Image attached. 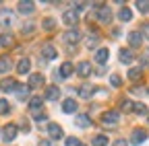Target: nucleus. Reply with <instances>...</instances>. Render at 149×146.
I'll return each mask as SVG.
<instances>
[{"label":"nucleus","mask_w":149,"mask_h":146,"mask_svg":"<svg viewBox=\"0 0 149 146\" xmlns=\"http://www.w3.org/2000/svg\"><path fill=\"white\" fill-rule=\"evenodd\" d=\"M17 10L21 12V14H25V16H29V14H33V12H35V2L23 0V2H19V4H17Z\"/></svg>","instance_id":"3"},{"label":"nucleus","mask_w":149,"mask_h":146,"mask_svg":"<svg viewBox=\"0 0 149 146\" xmlns=\"http://www.w3.org/2000/svg\"><path fill=\"white\" fill-rule=\"evenodd\" d=\"M48 134H50V138H52V140H60V138L64 136L62 127H60L58 123H48Z\"/></svg>","instance_id":"10"},{"label":"nucleus","mask_w":149,"mask_h":146,"mask_svg":"<svg viewBox=\"0 0 149 146\" xmlns=\"http://www.w3.org/2000/svg\"><path fill=\"white\" fill-rule=\"evenodd\" d=\"M97 8H100V10H97V21L108 25V23L112 21V12H110V8H108V6H104V4H100Z\"/></svg>","instance_id":"9"},{"label":"nucleus","mask_w":149,"mask_h":146,"mask_svg":"<svg viewBox=\"0 0 149 146\" xmlns=\"http://www.w3.org/2000/svg\"><path fill=\"white\" fill-rule=\"evenodd\" d=\"M128 43H130V49H133V47H141V43H143V37H141L139 29L128 33Z\"/></svg>","instance_id":"13"},{"label":"nucleus","mask_w":149,"mask_h":146,"mask_svg":"<svg viewBox=\"0 0 149 146\" xmlns=\"http://www.w3.org/2000/svg\"><path fill=\"white\" fill-rule=\"evenodd\" d=\"M145 140H147V132L145 130H141V127H139V130H133V134H130V144H133V146H139Z\"/></svg>","instance_id":"5"},{"label":"nucleus","mask_w":149,"mask_h":146,"mask_svg":"<svg viewBox=\"0 0 149 146\" xmlns=\"http://www.w3.org/2000/svg\"><path fill=\"white\" fill-rule=\"evenodd\" d=\"M93 95H95V86H91V84H81L79 86V97L81 99H91Z\"/></svg>","instance_id":"12"},{"label":"nucleus","mask_w":149,"mask_h":146,"mask_svg":"<svg viewBox=\"0 0 149 146\" xmlns=\"http://www.w3.org/2000/svg\"><path fill=\"white\" fill-rule=\"evenodd\" d=\"M44 84V76L42 74H31V78H29V88H37V86H42Z\"/></svg>","instance_id":"24"},{"label":"nucleus","mask_w":149,"mask_h":146,"mask_svg":"<svg viewBox=\"0 0 149 146\" xmlns=\"http://www.w3.org/2000/svg\"><path fill=\"white\" fill-rule=\"evenodd\" d=\"M29 86L27 84H17V88H15V95H17V99L19 101H27L29 99Z\"/></svg>","instance_id":"14"},{"label":"nucleus","mask_w":149,"mask_h":146,"mask_svg":"<svg viewBox=\"0 0 149 146\" xmlns=\"http://www.w3.org/2000/svg\"><path fill=\"white\" fill-rule=\"evenodd\" d=\"M58 74H60V78H68V76H72V64H70V62H64V64H60V70H58Z\"/></svg>","instance_id":"22"},{"label":"nucleus","mask_w":149,"mask_h":146,"mask_svg":"<svg viewBox=\"0 0 149 146\" xmlns=\"http://www.w3.org/2000/svg\"><path fill=\"white\" fill-rule=\"evenodd\" d=\"M10 23H13V14H10V10H0V27L6 29V27H10Z\"/></svg>","instance_id":"18"},{"label":"nucleus","mask_w":149,"mask_h":146,"mask_svg":"<svg viewBox=\"0 0 149 146\" xmlns=\"http://www.w3.org/2000/svg\"><path fill=\"white\" fill-rule=\"evenodd\" d=\"M147 95H149V88H147Z\"/></svg>","instance_id":"42"},{"label":"nucleus","mask_w":149,"mask_h":146,"mask_svg":"<svg viewBox=\"0 0 149 146\" xmlns=\"http://www.w3.org/2000/svg\"><path fill=\"white\" fill-rule=\"evenodd\" d=\"M122 109H124V111H130V109H133V103H130V101H122Z\"/></svg>","instance_id":"39"},{"label":"nucleus","mask_w":149,"mask_h":146,"mask_svg":"<svg viewBox=\"0 0 149 146\" xmlns=\"http://www.w3.org/2000/svg\"><path fill=\"white\" fill-rule=\"evenodd\" d=\"M10 111V105H8V101L6 99H0V115H6Z\"/></svg>","instance_id":"32"},{"label":"nucleus","mask_w":149,"mask_h":146,"mask_svg":"<svg viewBox=\"0 0 149 146\" xmlns=\"http://www.w3.org/2000/svg\"><path fill=\"white\" fill-rule=\"evenodd\" d=\"M42 107H44V99L42 97H31L29 99V111H31V115L33 113H40Z\"/></svg>","instance_id":"11"},{"label":"nucleus","mask_w":149,"mask_h":146,"mask_svg":"<svg viewBox=\"0 0 149 146\" xmlns=\"http://www.w3.org/2000/svg\"><path fill=\"white\" fill-rule=\"evenodd\" d=\"M118 58H120L122 64H133L135 62V51L130 49V47H122L120 53H118Z\"/></svg>","instance_id":"7"},{"label":"nucleus","mask_w":149,"mask_h":146,"mask_svg":"<svg viewBox=\"0 0 149 146\" xmlns=\"http://www.w3.org/2000/svg\"><path fill=\"white\" fill-rule=\"evenodd\" d=\"M108 136L106 134H97V136H93V140H91V144L93 146H108Z\"/></svg>","instance_id":"26"},{"label":"nucleus","mask_w":149,"mask_h":146,"mask_svg":"<svg viewBox=\"0 0 149 146\" xmlns=\"http://www.w3.org/2000/svg\"><path fill=\"white\" fill-rule=\"evenodd\" d=\"M29 70H31L29 58H21V60H19V64H17V72H19V74H27Z\"/></svg>","instance_id":"19"},{"label":"nucleus","mask_w":149,"mask_h":146,"mask_svg":"<svg viewBox=\"0 0 149 146\" xmlns=\"http://www.w3.org/2000/svg\"><path fill=\"white\" fill-rule=\"evenodd\" d=\"M60 97V88L56 86V84H50L48 88H46V99H50V101H56Z\"/></svg>","instance_id":"21"},{"label":"nucleus","mask_w":149,"mask_h":146,"mask_svg":"<svg viewBox=\"0 0 149 146\" xmlns=\"http://www.w3.org/2000/svg\"><path fill=\"white\" fill-rule=\"evenodd\" d=\"M31 117H33V121H37V123H42V121H48V115H46V113H33Z\"/></svg>","instance_id":"37"},{"label":"nucleus","mask_w":149,"mask_h":146,"mask_svg":"<svg viewBox=\"0 0 149 146\" xmlns=\"http://www.w3.org/2000/svg\"><path fill=\"white\" fill-rule=\"evenodd\" d=\"M128 78H141V68H130L128 70Z\"/></svg>","instance_id":"35"},{"label":"nucleus","mask_w":149,"mask_h":146,"mask_svg":"<svg viewBox=\"0 0 149 146\" xmlns=\"http://www.w3.org/2000/svg\"><path fill=\"white\" fill-rule=\"evenodd\" d=\"M130 111H135L137 115H147V105L145 103H133V109Z\"/></svg>","instance_id":"29"},{"label":"nucleus","mask_w":149,"mask_h":146,"mask_svg":"<svg viewBox=\"0 0 149 146\" xmlns=\"http://www.w3.org/2000/svg\"><path fill=\"white\" fill-rule=\"evenodd\" d=\"M56 56H58V49H56L52 43H46V45L42 47V58H44V62H46V60H56Z\"/></svg>","instance_id":"6"},{"label":"nucleus","mask_w":149,"mask_h":146,"mask_svg":"<svg viewBox=\"0 0 149 146\" xmlns=\"http://www.w3.org/2000/svg\"><path fill=\"white\" fill-rule=\"evenodd\" d=\"M114 146H126V140H122V138H120V140H116V142H114Z\"/></svg>","instance_id":"41"},{"label":"nucleus","mask_w":149,"mask_h":146,"mask_svg":"<svg viewBox=\"0 0 149 146\" xmlns=\"http://www.w3.org/2000/svg\"><path fill=\"white\" fill-rule=\"evenodd\" d=\"M62 21H64V25L72 27V25H77V21H79V14L74 12V10H66V12H64V16H62Z\"/></svg>","instance_id":"16"},{"label":"nucleus","mask_w":149,"mask_h":146,"mask_svg":"<svg viewBox=\"0 0 149 146\" xmlns=\"http://www.w3.org/2000/svg\"><path fill=\"white\" fill-rule=\"evenodd\" d=\"M108 58H110V49H108V47H100V49L95 51V62H97L100 66H106Z\"/></svg>","instance_id":"15"},{"label":"nucleus","mask_w":149,"mask_h":146,"mask_svg":"<svg viewBox=\"0 0 149 146\" xmlns=\"http://www.w3.org/2000/svg\"><path fill=\"white\" fill-rule=\"evenodd\" d=\"M74 123H77L79 127H83V130H89V127L93 125V121H91L89 113H79L77 117H74Z\"/></svg>","instance_id":"8"},{"label":"nucleus","mask_w":149,"mask_h":146,"mask_svg":"<svg viewBox=\"0 0 149 146\" xmlns=\"http://www.w3.org/2000/svg\"><path fill=\"white\" fill-rule=\"evenodd\" d=\"M135 6H137V10H139V12H143V14H147V12H149V2H145V0H137Z\"/></svg>","instance_id":"31"},{"label":"nucleus","mask_w":149,"mask_h":146,"mask_svg":"<svg viewBox=\"0 0 149 146\" xmlns=\"http://www.w3.org/2000/svg\"><path fill=\"white\" fill-rule=\"evenodd\" d=\"M118 121H120V113L114 111V109H112V111H106V113L102 115V123H104V125H116Z\"/></svg>","instance_id":"2"},{"label":"nucleus","mask_w":149,"mask_h":146,"mask_svg":"<svg viewBox=\"0 0 149 146\" xmlns=\"http://www.w3.org/2000/svg\"><path fill=\"white\" fill-rule=\"evenodd\" d=\"M37 146H54V142L52 140H40V144Z\"/></svg>","instance_id":"40"},{"label":"nucleus","mask_w":149,"mask_h":146,"mask_svg":"<svg viewBox=\"0 0 149 146\" xmlns=\"http://www.w3.org/2000/svg\"><path fill=\"white\" fill-rule=\"evenodd\" d=\"M15 43V37L10 33H2L0 35V45H13Z\"/></svg>","instance_id":"30"},{"label":"nucleus","mask_w":149,"mask_h":146,"mask_svg":"<svg viewBox=\"0 0 149 146\" xmlns=\"http://www.w3.org/2000/svg\"><path fill=\"white\" fill-rule=\"evenodd\" d=\"M42 27L46 31H54L56 29V19H52V16H46V19L42 21Z\"/></svg>","instance_id":"28"},{"label":"nucleus","mask_w":149,"mask_h":146,"mask_svg":"<svg viewBox=\"0 0 149 146\" xmlns=\"http://www.w3.org/2000/svg\"><path fill=\"white\" fill-rule=\"evenodd\" d=\"M139 33H141V37H149V23H143Z\"/></svg>","instance_id":"38"},{"label":"nucleus","mask_w":149,"mask_h":146,"mask_svg":"<svg viewBox=\"0 0 149 146\" xmlns=\"http://www.w3.org/2000/svg\"><path fill=\"white\" fill-rule=\"evenodd\" d=\"M33 29H35V23H31V21H27V23L21 25V31H23V33H31Z\"/></svg>","instance_id":"34"},{"label":"nucleus","mask_w":149,"mask_h":146,"mask_svg":"<svg viewBox=\"0 0 149 146\" xmlns=\"http://www.w3.org/2000/svg\"><path fill=\"white\" fill-rule=\"evenodd\" d=\"M17 134H19V130H17V125H13V123H8L6 127H2V140L4 142H13L17 138Z\"/></svg>","instance_id":"4"},{"label":"nucleus","mask_w":149,"mask_h":146,"mask_svg":"<svg viewBox=\"0 0 149 146\" xmlns=\"http://www.w3.org/2000/svg\"><path fill=\"white\" fill-rule=\"evenodd\" d=\"M110 82H112V86H116V88H118V86L122 84V78H120L118 74H112V76H110Z\"/></svg>","instance_id":"36"},{"label":"nucleus","mask_w":149,"mask_h":146,"mask_svg":"<svg viewBox=\"0 0 149 146\" xmlns=\"http://www.w3.org/2000/svg\"><path fill=\"white\" fill-rule=\"evenodd\" d=\"M62 111H64V113H74V111H77V101L66 99V101L62 103Z\"/></svg>","instance_id":"25"},{"label":"nucleus","mask_w":149,"mask_h":146,"mask_svg":"<svg viewBox=\"0 0 149 146\" xmlns=\"http://www.w3.org/2000/svg\"><path fill=\"white\" fill-rule=\"evenodd\" d=\"M81 146H83V144H81Z\"/></svg>","instance_id":"43"},{"label":"nucleus","mask_w":149,"mask_h":146,"mask_svg":"<svg viewBox=\"0 0 149 146\" xmlns=\"http://www.w3.org/2000/svg\"><path fill=\"white\" fill-rule=\"evenodd\" d=\"M13 70V60L8 56H0V74H6Z\"/></svg>","instance_id":"17"},{"label":"nucleus","mask_w":149,"mask_h":146,"mask_svg":"<svg viewBox=\"0 0 149 146\" xmlns=\"http://www.w3.org/2000/svg\"><path fill=\"white\" fill-rule=\"evenodd\" d=\"M17 80H13V78H6V80H2V84H0V88L4 90V93H13V90L17 88Z\"/></svg>","instance_id":"23"},{"label":"nucleus","mask_w":149,"mask_h":146,"mask_svg":"<svg viewBox=\"0 0 149 146\" xmlns=\"http://www.w3.org/2000/svg\"><path fill=\"white\" fill-rule=\"evenodd\" d=\"M77 74H79L81 78H87V76L91 74V64H89V62H81V64L77 66Z\"/></svg>","instance_id":"20"},{"label":"nucleus","mask_w":149,"mask_h":146,"mask_svg":"<svg viewBox=\"0 0 149 146\" xmlns=\"http://www.w3.org/2000/svg\"><path fill=\"white\" fill-rule=\"evenodd\" d=\"M64 144H66V146H81V140L74 138V136H68V138L64 140Z\"/></svg>","instance_id":"33"},{"label":"nucleus","mask_w":149,"mask_h":146,"mask_svg":"<svg viewBox=\"0 0 149 146\" xmlns=\"http://www.w3.org/2000/svg\"><path fill=\"white\" fill-rule=\"evenodd\" d=\"M118 19H120L122 23H128L130 19H133V12H130L126 6H122V8H120V12H118Z\"/></svg>","instance_id":"27"},{"label":"nucleus","mask_w":149,"mask_h":146,"mask_svg":"<svg viewBox=\"0 0 149 146\" xmlns=\"http://www.w3.org/2000/svg\"><path fill=\"white\" fill-rule=\"evenodd\" d=\"M62 39H64V43H68V45H74V43H77V41L81 39V31H79L77 27H72V29L64 31Z\"/></svg>","instance_id":"1"}]
</instances>
